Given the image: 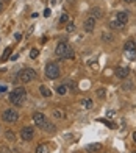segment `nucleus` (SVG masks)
Returning a JSON list of instances; mask_svg holds the SVG:
<instances>
[{"label": "nucleus", "mask_w": 136, "mask_h": 153, "mask_svg": "<svg viewBox=\"0 0 136 153\" xmlns=\"http://www.w3.org/2000/svg\"><path fill=\"white\" fill-rule=\"evenodd\" d=\"M102 150V144H89V145H86V152H89V153H97Z\"/></svg>", "instance_id": "obj_11"}, {"label": "nucleus", "mask_w": 136, "mask_h": 153, "mask_svg": "<svg viewBox=\"0 0 136 153\" xmlns=\"http://www.w3.org/2000/svg\"><path fill=\"white\" fill-rule=\"evenodd\" d=\"M0 2H2V3H6V2H10V0H0Z\"/></svg>", "instance_id": "obj_36"}, {"label": "nucleus", "mask_w": 136, "mask_h": 153, "mask_svg": "<svg viewBox=\"0 0 136 153\" xmlns=\"http://www.w3.org/2000/svg\"><path fill=\"white\" fill-rule=\"evenodd\" d=\"M0 153H10V149L3 145V147H0Z\"/></svg>", "instance_id": "obj_29"}, {"label": "nucleus", "mask_w": 136, "mask_h": 153, "mask_svg": "<svg viewBox=\"0 0 136 153\" xmlns=\"http://www.w3.org/2000/svg\"><path fill=\"white\" fill-rule=\"evenodd\" d=\"M27 100V92L24 88H16L14 91L10 94V102L14 106H24V103Z\"/></svg>", "instance_id": "obj_2"}, {"label": "nucleus", "mask_w": 136, "mask_h": 153, "mask_svg": "<svg viewBox=\"0 0 136 153\" xmlns=\"http://www.w3.org/2000/svg\"><path fill=\"white\" fill-rule=\"evenodd\" d=\"M110 27H111V28H114V30H119V28H122L124 25H120V24L117 22V19H116V20H111V22H110Z\"/></svg>", "instance_id": "obj_19"}, {"label": "nucleus", "mask_w": 136, "mask_h": 153, "mask_svg": "<svg viewBox=\"0 0 136 153\" xmlns=\"http://www.w3.org/2000/svg\"><path fill=\"white\" fill-rule=\"evenodd\" d=\"M66 91H67V88H66L64 85H61V86H58V88H56V92H58L59 95H64V94H66Z\"/></svg>", "instance_id": "obj_22"}, {"label": "nucleus", "mask_w": 136, "mask_h": 153, "mask_svg": "<svg viewBox=\"0 0 136 153\" xmlns=\"http://www.w3.org/2000/svg\"><path fill=\"white\" fill-rule=\"evenodd\" d=\"M2 11H3V3L0 2V13H2Z\"/></svg>", "instance_id": "obj_34"}, {"label": "nucleus", "mask_w": 136, "mask_h": 153, "mask_svg": "<svg viewBox=\"0 0 136 153\" xmlns=\"http://www.w3.org/2000/svg\"><path fill=\"white\" fill-rule=\"evenodd\" d=\"M38 55H39V50H38V48H31V52H30V58H31V59H35V58L38 56Z\"/></svg>", "instance_id": "obj_26"}, {"label": "nucleus", "mask_w": 136, "mask_h": 153, "mask_svg": "<svg viewBox=\"0 0 136 153\" xmlns=\"http://www.w3.org/2000/svg\"><path fill=\"white\" fill-rule=\"evenodd\" d=\"M2 117H3V120L8 122V123H16L17 119H19V114H17L16 109H6L2 114Z\"/></svg>", "instance_id": "obj_5"}, {"label": "nucleus", "mask_w": 136, "mask_h": 153, "mask_svg": "<svg viewBox=\"0 0 136 153\" xmlns=\"http://www.w3.org/2000/svg\"><path fill=\"white\" fill-rule=\"evenodd\" d=\"M35 153H49V145H47V144H41V145H38Z\"/></svg>", "instance_id": "obj_14"}, {"label": "nucleus", "mask_w": 136, "mask_h": 153, "mask_svg": "<svg viewBox=\"0 0 136 153\" xmlns=\"http://www.w3.org/2000/svg\"><path fill=\"white\" fill-rule=\"evenodd\" d=\"M136 47V42L135 41H127L125 45H124V50H127V48H135Z\"/></svg>", "instance_id": "obj_21"}, {"label": "nucleus", "mask_w": 136, "mask_h": 153, "mask_svg": "<svg viewBox=\"0 0 136 153\" xmlns=\"http://www.w3.org/2000/svg\"><path fill=\"white\" fill-rule=\"evenodd\" d=\"M116 76L120 78V80H125L128 76V69L127 67H117L116 69Z\"/></svg>", "instance_id": "obj_10"}, {"label": "nucleus", "mask_w": 136, "mask_h": 153, "mask_svg": "<svg viewBox=\"0 0 136 153\" xmlns=\"http://www.w3.org/2000/svg\"><path fill=\"white\" fill-rule=\"evenodd\" d=\"M45 76L50 80H56L59 76V67L58 64H55V62H49V64L45 66Z\"/></svg>", "instance_id": "obj_4"}, {"label": "nucleus", "mask_w": 136, "mask_h": 153, "mask_svg": "<svg viewBox=\"0 0 136 153\" xmlns=\"http://www.w3.org/2000/svg\"><path fill=\"white\" fill-rule=\"evenodd\" d=\"M103 39H105V41H111L113 38H110V36H108V34H103Z\"/></svg>", "instance_id": "obj_32"}, {"label": "nucleus", "mask_w": 136, "mask_h": 153, "mask_svg": "<svg viewBox=\"0 0 136 153\" xmlns=\"http://www.w3.org/2000/svg\"><path fill=\"white\" fill-rule=\"evenodd\" d=\"M55 55L58 58L61 59H72L74 56H75V53H74L72 47L66 42V41H63V42H59L55 48Z\"/></svg>", "instance_id": "obj_1"}, {"label": "nucleus", "mask_w": 136, "mask_h": 153, "mask_svg": "<svg viewBox=\"0 0 136 153\" xmlns=\"http://www.w3.org/2000/svg\"><path fill=\"white\" fill-rule=\"evenodd\" d=\"M50 14H52V11H50L49 8H45V10H44V16H45V17H49Z\"/></svg>", "instance_id": "obj_30"}, {"label": "nucleus", "mask_w": 136, "mask_h": 153, "mask_svg": "<svg viewBox=\"0 0 136 153\" xmlns=\"http://www.w3.org/2000/svg\"><path fill=\"white\" fill-rule=\"evenodd\" d=\"M10 53H11V47H6L5 50H3V55H2V58H0V61H2V62H5L6 59H8Z\"/></svg>", "instance_id": "obj_15"}, {"label": "nucleus", "mask_w": 136, "mask_h": 153, "mask_svg": "<svg viewBox=\"0 0 136 153\" xmlns=\"http://www.w3.org/2000/svg\"><path fill=\"white\" fill-rule=\"evenodd\" d=\"M125 52V56L128 58V59H136V47L135 48H127V50H124Z\"/></svg>", "instance_id": "obj_12"}, {"label": "nucleus", "mask_w": 136, "mask_h": 153, "mask_svg": "<svg viewBox=\"0 0 136 153\" xmlns=\"http://www.w3.org/2000/svg\"><path fill=\"white\" fill-rule=\"evenodd\" d=\"M67 20H69V16H67L66 13H63L61 17H59V24H64V22H67Z\"/></svg>", "instance_id": "obj_27"}, {"label": "nucleus", "mask_w": 136, "mask_h": 153, "mask_svg": "<svg viewBox=\"0 0 136 153\" xmlns=\"http://www.w3.org/2000/svg\"><path fill=\"white\" fill-rule=\"evenodd\" d=\"M42 130H45V131H52V133H53V131H55V125H53V123H49V122H45V123L42 125Z\"/></svg>", "instance_id": "obj_18"}, {"label": "nucleus", "mask_w": 136, "mask_h": 153, "mask_svg": "<svg viewBox=\"0 0 136 153\" xmlns=\"http://www.w3.org/2000/svg\"><path fill=\"white\" fill-rule=\"evenodd\" d=\"M33 122H35L38 127H42L47 120H45V116L42 113H33Z\"/></svg>", "instance_id": "obj_8"}, {"label": "nucleus", "mask_w": 136, "mask_h": 153, "mask_svg": "<svg viewBox=\"0 0 136 153\" xmlns=\"http://www.w3.org/2000/svg\"><path fill=\"white\" fill-rule=\"evenodd\" d=\"M81 105H83V108L89 109V108H92V100H91V99H85V100H83V103H81Z\"/></svg>", "instance_id": "obj_20"}, {"label": "nucleus", "mask_w": 136, "mask_h": 153, "mask_svg": "<svg viewBox=\"0 0 136 153\" xmlns=\"http://www.w3.org/2000/svg\"><path fill=\"white\" fill-rule=\"evenodd\" d=\"M39 91H41V94H42L44 97H50V95H52V91H50V89L47 88V86H41Z\"/></svg>", "instance_id": "obj_16"}, {"label": "nucleus", "mask_w": 136, "mask_h": 153, "mask_svg": "<svg viewBox=\"0 0 136 153\" xmlns=\"http://www.w3.org/2000/svg\"><path fill=\"white\" fill-rule=\"evenodd\" d=\"M53 116H55L56 119H64V117H66V114H64L63 109H55V111H53Z\"/></svg>", "instance_id": "obj_17"}, {"label": "nucleus", "mask_w": 136, "mask_h": 153, "mask_svg": "<svg viewBox=\"0 0 136 153\" xmlns=\"http://www.w3.org/2000/svg\"><path fill=\"white\" fill-rule=\"evenodd\" d=\"M33 136H35V128L33 127H24L20 130V137H22V141H31Z\"/></svg>", "instance_id": "obj_6"}, {"label": "nucleus", "mask_w": 136, "mask_h": 153, "mask_svg": "<svg viewBox=\"0 0 136 153\" xmlns=\"http://www.w3.org/2000/svg\"><path fill=\"white\" fill-rule=\"evenodd\" d=\"M83 27H85V31H88V33L94 31V27H96V19H94L92 16H91V17H88V19L85 20Z\"/></svg>", "instance_id": "obj_7"}, {"label": "nucleus", "mask_w": 136, "mask_h": 153, "mask_svg": "<svg viewBox=\"0 0 136 153\" xmlns=\"http://www.w3.org/2000/svg\"><path fill=\"white\" fill-rule=\"evenodd\" d=\"M116 19H117V22H119L120 25H125V24L128 22V13H127V11H120V13H117Z\"/></svg>", "instance_id": "obj_9"}, {"label": "nucleus", "mask_w": 136, "mask_h": 153, "mask_svg": "<svg viewBox=\"0 0 136 153\" xmlns=\"http://www.w3.org/2000/svg\"><path fill=\"white\" fill-rule=\"evenodd\" d=\"M122 89H125V91H132V89H133V85H132V83H128V81H125L124 85H122Z\"/></svg>", "instance_id": "obj_25"}, {"label": "nucleus", "mask_w": 136, "mask_h": 153, "mask_svg": "<svg viewBox=\"0 0 136 153\" xmlns=\"http://www.w3.org/2000/svg\"><path fill=\"white\" fill-rule=\"evenodd\" d=\"M91 14H92L94 19L97 20V19H100L102 16H103V10H102V8H94V10L91 11Z\"/></svg>", "instance_id": "obj_13"}, {"label": "nucleus", "mask_w": 136, "mask_h": 153, "mask_svg": "<svg viewBox=\"0 0 136 153\" xmlns=\"http://www.w3.org/2000/svg\"><path fill=\"white\" fill-rule=\"evenodd\" d=\"M6 91V86H0V92H5Z\"/></svg>", "instance_id": "obj_33"}, {"label": "nucleus", "mask_w": 136, "mask_h": 153, "mask_svg": "<svg viewBox=\"0 0 136 153\" xmlns=\"http://www.w3.org/2000/svg\"><path fill=\"white\" fill-rule=\"evenodd\" d=\"M17 76H19V80L22 81V83H30V81H33V80L36 78V72L33 71V69L27 67V69H22Z\"/></svg>", "instance_id": "obj_3"}, {"label": "nucleus", "mask_w": 136, "mask_h": 153, "mask_svg": "<svg viewBox=\"0 0 136 153\" xmlns=\"http://www.w3.org/2000/svg\"><path fill=\"white\" fill-rule=\"evenodd\" d=\"M96 94H97V97H100V99H103V97H105V89H103V88H99Z\"/></svg>", "instance_id": "obj_28"}, {"label": "nucleus", "mask_w": 136, "mask_h": 153, "mask_svg": "<svg viewBox=\"0 0 136 153\" xmlns=\"http://www.w3.org/2000/svg\"><path fill=\"white\" fill-rule=\"evenodd\" d=\"M124 2H127V3H132V2H135V0H124Z\"/></svg>", "instance_id": "obj_35"}, {"label": "nucleus", "mask_w": 136, "mask_h": 153, "mask_svg": "<svg viewBox=\"0 0 136 153\" xmlns=\"http://www.w3.org/2000/svg\"><path fill=\"white\" fill-rule=\"evenodd\" d=\"M66 31H67V33L75 31V24H74V22H69V24H67V27H66Z\"/></svg>", "instance_id": "obj_23"}, {"label": "nucleus", "mask_w": 136, "mask_h": 153, "mask_svg": "<svg viewBox=\"0 0 136 153\" xmlns=\"http://www.w3.org/2000/svg\"><path fill=\"white\" fill-rule=\"evenodd\" d=\"M14 38H16L17 41H20V38H22V34H20V33H16V34H14Z\"/></svg>", "instance_id": "obj_31"}, {"label": "nucleus", "mask_w": 136, "mask_h": 153, "mask_svg": "<svg viewBox=\"0 0 136 153\" xmlns=\"http://www.w3.org/2000/svg\"><path fill=\"white\" fill-rule=\"evenodd\" d=\"M133 153H136V152H133Z\"/></svg>", "instance_id": "obj_38"}, {"label": "nucleus", "mask_w": 136, "mask_h": 153, "mask_svg": "<svg viewBox=\"0 0 136 153\" xmlns=\"http://www.w3.org/2000/svg\"><path fill=\"white\" fill-rule=\"evenodd\" d=\"M5 136H6V139H8V141H14V137H16V134L13 133V131H6Z\"/></svg>", "instance_id": "obj_24"}, {"label": "nucleus", "mask_w": 136, "mask_h": 153, "mask_svg": "<svg viewBox=\"0 0 136 153\" xmlns=\"http://www.w3.org/2000/svg\"><path fill=\"white\" fill-rule=\"evenodd\" d=\"M133 141H135V142H136V133H135V134H133Z\"/></svg>", "instance_id": "obj_37"}]
</instances>
